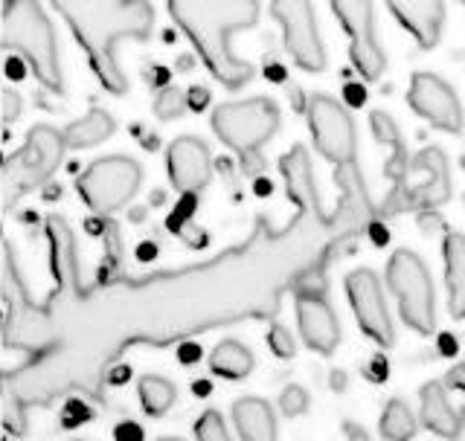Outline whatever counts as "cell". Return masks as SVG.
I'll return each instance as SVG.
<instances>
[{
	"label": "cell",
	"instance_id": "1",
	"mask_svg": "<svg viewBox=\"0 0 465 441\" xmlns=\"http://www.w3.org/2000/svg\"><path fill=\"white\" fill-rule=\"evenodd\" d=\"M53 9L67 21L73 35L87 53L91 70L108 93H125L128 79L116 62L123 38H149L154 9L145 0H55Z\"/></svg>",
	"mask_w": 465,
	"mask_h": 441
},
{
	"label": "cell",
	"instance_id": "2",
	"mask_svg": "<svg viewBox=\"0 0 465 441\" xmlns=\"http://www.w3.org/2000/svg\"><path fill=\"white\" fill-rule=\"evenodd\" d=\"M169 12L186 38L195 44L201 62L227 87L251 82L253 67L232 50V35L256 26L259 4L253 0H174Z\"/></svg>",
	"mask_w": 465,
	"mask_h": 441
},
{
	"label": "cell",
	"instance_id": "3",
	"mask_svg": "<svg viewBox=\"0 0 465 441\" xmlns=\"http://www.w3.org/2000/svg\"><path fill=\"white\" fill-rule=\"evenodd\" d=\"M4 47L21 53L47 91L62 93V67H58L53 26L35 0L4 4Z\"/></svg>",
	"mask_w": 465,
	"mask_h": 441
},
{
	"label": "cell",
	"instance_id": "4",
	"mask_svg": "<svg viewBox=\"0 0 465 441\" xmlns=\"http://www.w3.org/2000/svg\"><path fill=\"white\" fill-rule=\"evenodd\" d=\"M387 285L390 293L399 302L401 319L419 331L421 337L433 334L436 314H433V282L428 276V268L411 250H399L387 261Z\"/></svg>",
	"mask_w": 465,
	"mask_h": 441
},
{
	"label": "cell",
	"instance_id": "5",
	"mask_svg": "<svg viewBox=\"0 0 465 441\" xmlns=\"http://www.w3.org/2000/svg\"><path fill=\"white\" fill-rule=\"evenodd\" d=\"M280 128V111L271 99H244L227 102L213 113V131L227 149L239 154H253L265 145Z\"/></svg>",
	"mask_w": 465,
	"mask_h": 441
},
{
	"label": "cell",
	"instance_id": "6",
	"mask_svg": "<svg viewBox=\"0 0 465 441\" xmlns=\"http://www.w3.org/2000/svg\"><path fill=\"white\" fill-rule=\"evenodd\" d=\"M143 183V169L131 157H105L82 172L76 183L82 201L99 215L123 210L137 195Z\"/></svg>",
	"mask_w": 465,
	"mask_h": 441
},
{
	"label": "cell",
	"instance_id": "7",
	"mask_svg": "<svg viewBox=\"0 0 465 441\" xmlns=\"http://www.w3.org/2000/svg\"><path fill=\"white\" fill-rule=\"evenodd\" d=\"M64 149H67L64 134H58L55 128L47 125L33 128L24 149L6 160L4 166L6 189L9 192H29V189L47 183L58 163H62Z\"/></svg>",
	"mask_w": 465,
	"mask_h": 441
},
{
	"label": "cell",
	"instance_id": "8",
	"mask_svg": "<svg viewBox=\"0 0 465 441\" xmlns=\"http://www.w3.org/2000/svg\"><path fill=\"white\" fill-rule=\"evenodd\" d=\"M271 12L282 26L285 47H288L291 58H294L302 70L323 73L329 58H326V50L317 35L314 6L305 4V0H280V4H271Z\"/></svg>",
	"mask_w": 465,
	"mask_h": 441
},
{
	"label": "cell",
	"instance_id": "9",
	"mask_svg": "<svg viewBox=\"0 0 465 441\" xmlns=\"http://www.w3.org/2000/svg\"><path fill=\"white\" fill-rule=\"evenodd\" d=\"M411 169L425 174V181L416 186H407L399 195H387L381 203V212H404V210H436L450 198V174L448 160L440 149H425L411 160Z\"/></svg>",
	"mask_w": 465,
	"mask_h": 441
},
{
	"label": "cell",
	"instance_id": "10",
	"mask_svg": "<svg viewBox=\"0 0 465 441\" xmlns=\"http://www.w3.org/2000/svg\"><path fill=\"white\" fill-rule=\"evenodd\" d=\"M334 15L349 35V55L363 79L375 82L384 73V53L375 41V9L367 0H338L331 4Z\"/></svg>",
	"mask_w": 465,
	"mask_h": 441
},
{
	"label": "cell",
	"instance_id": "11",
	"mask_svg": "<svg viewBox=\"0 0 465 441\" xmlns=\"http://www.w3.org/2000/svg\"><path fill=\"white\" fill-rule=\"evenodd\" d=\"M309 125L317 152L334 166L355 163V125L343 105L329 96H314L309 102Z\"/></svg>",
	"mask_w": 465,
	"mask_h": 441
},
{
	"label": "cell",
	"instance_id": "12",
	"mask_svg": "<svg viewBox=\"0 0 465 441\" xmlns=\"http://www.w3.org/2000/svg\"><path fill=\"white\" fill-rule=\"evenodd\" d=\"M346 297H349V305H352V311H355L361 331L381 348L392 346L396 331H392V319H390L384 290H381V282H378V276L372 270L349 273Z\"/></svg>",
	"mask_w": 465,
	"mask_h": 441
},
{
	"label": "cell",
	"instance_id": "13",
	"mask_svg": "<svg viewBox=\"0 0 465 441\" xmlns=\"http://www.w3.org/2000/svg\"><path fill=\"white\" fill-rule=\"evenodd\" d=\"M407 102H411V108L419 116H425L433 128L450 131V134H460L462 131L465 113H462L460 99L450 91V84H445L440 76H433V73H416L411 79Z\"/></svg>",
	"mask_w": 465,
	"mask_h": 441
},
{
	"label": "cell",
	"instance_id": "14",
	"mask_svg": "<svg viewBox=\"0 0 465 441\" xmlns=\"http://www.w3.org/2000/svg\"><path fill=\"white\" fill-rule=\"evenodd\" d=\"M166 163H169V181L181 195H198L210 183L213 174L210 149L198 137L174 140L166 152Z\"/></svg>",
	"mask_w": 465,
	"mask_h": 441
},
{
	"label": "cell",
	"instance_id": "15",
	"mask_svg": "<svg viewBox=\"0 0 465 441\" xmlns=\"http://www.w3.org/2000/svg\"><path fill=\"white\" fill-rule=\"evenodd\" d=\"M297 326L305 346H312L320 355H331L334 346L341 343V326L334 319V311L329 308L326 297H297Z\"/></svg>",
	"mask_w": 465,
	"mask_h": 441
},
{
	"label": "cell",
	"instance_id": "16",
	"mask_svg": "<svg viewBox=\"0 0 465 441\" xmlns=\"http://www.w3.org/2000/svg\"><path fill=\"white\" fill-rule=\"evenodd\" d=\"M334 181H338V189H341V201H338V210H334V215L326 218V224H331V227L343 224L346 230H358L363 224H370L372 201L367 195V186H363L358 163L338 166V172H334Z\"/></svg>",
	"mask_w": 465,
	"mask_h": 441
},
{
	"label": "cell",
	"instance_id": "17",
	"mask_svg": "<svg viewBox=\"0 0 465 441\" xmlns=\"http://www.w3.org/2000/svg\"><path fill=\"white\" fill-rule=\"evenodd\" d=\"M370 128H372V137L390 149V160H387L384 174L390 181V195H399L407 189V172H411V160H407L401 131H399L396 120H392V116L384 113V111H372Z\"/></svg>",
	"mask_w": 465,
	"mask_h": 441
},
{
	"label": "cell",
	"instance_id": "18",
	"mask_svg": "<svg viewBox=\"0 0 465 441\" xmlns=\"http://www.w3.org/2000/svg\"><path fill=\"white\" fill-rule=\"evenodd\" d=\"M392 18H396L407 33H411L419 47L430 50L442 33V21H445V6L436 4V0H413V4H390Z\"/></svg>",
	"mask_w": 465,
	"mask_h": 441
},
{
	"label": "cell",
	"instance_id": "19",
	"mask_svg": "<svg viewBox=\"0 0 465 441\" xmlns=\"http://www.w3.org/2000/svg\"><path fill=\"white\" fill-rule=\"evenodd\" d=\"M232 424L244 441H276L273 409L262 398H242L232 404Z\"/></svg>",
	"mask_w": 465,
	"mask_h": 441
},
{
	"label": "cell",
	"instance_id": "20",
	"mask_svg": "<svg viewBox=\"0 0 465 441\" xmlns=\"http://www.w3.org/2000/svg\"><path fill=\"white\" fill-rule=\"evenodd\" d=\"M421 424L442 438H457L462 433V416L448 404L442 384H428L421 389Z\"/></svg>",
	"mask_w": 465,
	"mask_h": 441
},
{
	"label": "cell",
	"instance_id": "21",
	"mask_svg": "<svg viewBox=\"0 0 465 441\" xmlns=\"http://www.w3.org/2000/svg\"><path fill=\"white\" fill-rule=\"evenodd\" d=\"M442 250H445L448 308L454 317H465V235L450 232Z\"/></svg>",
	"mask_w": 465,
	"mask_h": 441
},
{
	"label": "cell",
	"instance_id": "22",
	"mask_svg": "<svg viewBox=\"0 0 465 441\" xmlns=\"http://www.w3.org/2000/svg\"><path fill=\"white\" fill-rule=\"evenodd\" d=\"M114 134V120L105 111H87L82 120L64 128L67 149H91V145L105 142Z\"/></svg>",
	"mask_w": 465,
	"mask_h": 441
},
{
	"label": "cell",
	"instance_id": "23",
	"mask_svg": "<svg viewBox=\"0 0 465 441\" xmlns=\"http://www.w3.org/2000/svg\"><path fill=\"white\" fill-rule=\"evenodd\" d=\"M282 174L288 181L291 198L302 203V207H309V203L317 207V192L312 183V163H309V154H305L302 145H297V149L282 160Z\"/></svg>",
	"mask_w": 465,
	"mask_h": 441
},
{
	"label": "cell",
	"instance_id": "24",
	"mask_svg": "<svg viewBox=\"0 0 465 441\" xmlns=\"http://www.w3.org/2000/svg\"><path fill=\"white\" fill-rule=\"evenodd\" d=\"M210 369L218 375V377H227V380H242L253 372V355L247 351L242 343H222L213 348L210 355Z\"/></svg>",
	"mask_w": 465,
	"mask_h": 441
},
{
	"label": "cell",
	"instance_id": "25",
	"mask_svg": "<svg viewBox=\"0 0 465 441\" xmlns=\"http://www.w3.org/2000/svg\"><path fill=\"white\" fill-rule=\"evenodd\" d=\"M419 430L416 416L404 401H390L381 416V436L387 441H411Z\"/></svg>",
	"mask_w": 465,
	"mask_h": 441
},
{
	"label": "cell",
	"instance_id": "26",
	"mask_svg": "<svg viewBox=\"0 0 465 441\" xmlns=\"http://www.w3.org/2000/svg\"><path fill=\"white\" fill-rule=\"evenodd\" d=\"M137 392H140V404L145 409V416H152V418L163 416L166 409L174 404V387L163 377H154V375L140 377Z\"/></svg>",
	"mask_w": 465,
	"mask_h": 441
},
{
	"label": "cell",
	"instance_id": "27",
	"mask_svg": "<svg viewBox=\"0 0 465 441\" xmlns=\"http://www.w3.org/2000/svg\"><path fill=\"white\" fill-rule=\"evenodd\" d=\"M186 108H189L186 93L178 91V87H160V91H157L154 113L160 116V120H174V116H181Z\"/></svg>",
	"mask_w": 465,
	"mask_h": 441
},
{
	"label": "cell",
	"instance_id": "28",
	"mask_svg": "<svg viewBox=\"0 0 465 441\" xmlns=\"http://www.w3.org/2000/svg\"><path fill=\"white\" fill-rule=\"evenodd\" d=\"M195 436L198 441H230L218 413H203L201 421L195 424ZM160 441H178V438H160Z\"/></svg>",
	"mask_w": 465,
	"mask_h": 441
},
{
	"label": "cell",
	"instance_id": "29",
	"mask_svg": "<svg viewBox=\"0 0 465 441\" xmlns=\"http://www.w3.org/2000/svg\"><path fill=\"white\" fill-rule=\"evenodd\" d=\"M305 407H309V395H305L302 387H288L280 398V409L282 416H302Z\"/></svg>",
	"mask_w": 465,
	"mask_h": 441
},
{
	"label": "cell",
	"instance_id": "30",
	"mask_svg": "<svg viewBox=\"0 0 465 441\" xmlns=\"http://www.w3.org/2000/svg\"><path fill=\"white\" fill-rule=\"evenodd\" d=\"M268 343H271V351H273V355H276V358H282V360L294 358V351H297L294 340H291V334H288L282 326H273V328L268 331Z\"/></svg>",
	"mask_w": 465,
	"mask_h": 441
},
{
	"label": "cell",
	"instance_id": "31",
	"mask_svg": "<svg viewBox=\"0 0 465 441\" xmlns=\"http://www.w3.org/2000/svg\"><path fill=\"white\" fill-rule=\"evenodd\" d=\"M0 102H4V120L6 122H15L24 113V99L18 96V91H12V87H6V91L0 93Z\"/></svg>",
	"mask_w": 465,
	"mask_h": 441
},
{
	"label": "cell",
	"instance_id": "32",
	"mask_svg": "<svg viewBox=\"0 0 465 441\" xmlns=\"http://www.w3.org/2000/svg\"><path fill=\"white\" fill-rule=\"evenodd\" d=\"M114 438L116 441H143V427L134 421H123L114 427Z\"/></svg>",
	"mask_w": 465,
	"mask_h": 441
},
{
	"label": "cell",
	"instance_id": "33",
	"mask_svg": "<svg viewBox=\"0 0 465 441\" xmlns=\"http://www.w3.org/2000/svg\"><path fill=\"white\" fill-rule=\"evenodd\" d=\"M186 102H189V111L201 113L210 105V91L207 87H193V91H186Z\"/></svg>",
	"mask_w": 465,
	"mask_h": 441
},
{
	"label": "cell",
	"instance_id": "34",
	"mask_svg": "<svg viewBox=\"0 0 465 441\" xmlns=\"http://www.w3.org/2000/svg\"><path fill=\"white\" fill-rule=\"evenodd\" d=\"M343 433H346V441H370L367 430L358 427L355 421H346V424H343Z\"/></svg>",
	"mask_w": 465,
	"mask_h": 441
},
{
	"label": "cell",
	"instance_id": "35",
	"mask_svg": "<svg viewBox=\"0 0 465 441\" xmlns=\"http://www.w3.org/2000/svg\"><path fill=\"white\" fill-rule=\"evenodd\" d=\"M346 99H352V105H363V87H358V84L346 87Z\"/></svg>",
	"mask_w": 465,
	"mask_h": 441
},
{
	"label": "cell",
	"instance_id": "36",
	"mask_svg": "<svg viewBox=\"0 0 465 441\" xmlns=\"http://www.w3.org/2000/svg\"><path fill=\"white\" fill-rule=\"evenodd\" d=\"M198 358H201V348H198V346L181 348V360H183V363H195Z\"/></svg>",
	"mask_w": 465,
	"mask_h": 441
},
{
	"label": "cell",
	"instance_id": "37",
	"mask_svg": "<svg viewBox=\"0 0 465 441\" xmlns=\"http://www.w3.org/2000/svg\"><path fill=\"white\" fill-rule=\"evenodd\" d=\"M210 392H213V387L203 384V380H198V384H195V395H201V398H203V395H210Z\"/></svg>",
	"mask_w": 465,
	"mask_h": 441
},
{
	"label": "cell",
	"instance_id": "38",
	"mask_svg": "<svg viewBox=\"0 0 465 441\" xmlns=\"http://www.w3.org/2000/svg\"><path fill=\"white\" fill-rule=\"evenodd\" d=\"M462 169H465V154H462Z\"/></svg>",
	"mask_w": 465,
	"mask_h": 441
}]
</instances>
